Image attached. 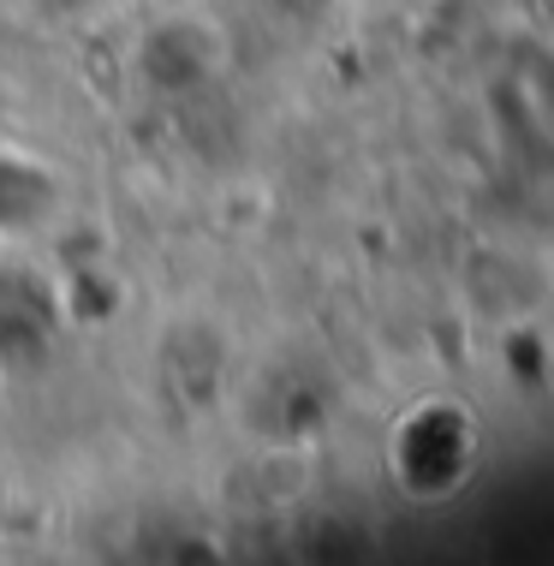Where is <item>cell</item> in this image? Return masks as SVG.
<instances>
[{"instance_id": "1", "label": "cell", "mask_w": 554, "mask_h": 566, "mask_svg": "<svg viewBox=\"0 0 554 566\" xmlns=\"http://www.w3.org/2000/svg\"><path fill=\"white\" fill-rule=\"evenodd\" d=\"M96 7H102V0H30V12H36L42 24H79Z\"/></svg>"}]
</instances>
